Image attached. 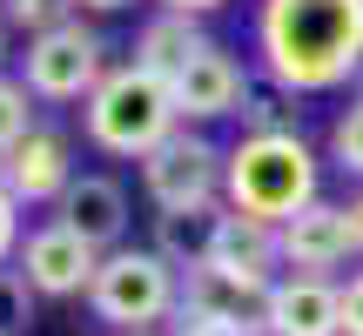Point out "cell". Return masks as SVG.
Returning <instances> with one entry per match:
<instances>
[{
	"label": "cell",
	"instance_id": "cell-6",
	"mask_svg": "<svg viewBox=\"0 0 363 336\" xmlns=\"http://www.w3.org/2000/svg\"><path fill=\"white\" fill-rule=\"evenodd\" d=\"M222 168H229V155H222L202 128L182 121L162 148L142 155V189H148V202H155L162 215H169V208H208V202H222Z\"/></svg>",
	"mask_w": 363,
	"mask_h": 336
},
{
	"label": "cell",
	"instance_id": "cell-15",
	"mask_svg": "<svg viewBox=\"0 0 363 336\" xmlns=\"http://www.w3.org/2000/svg\"><path fill=\"white\" fill-rule=\"evenodd\" d=\"M222 222H229V202H208V208H169L155 215V256L175 262V269H202L222 242Z\"/></svg>",
	"mask_w": 363,
	"mask_h": 336
},
{
	"label": "cell",
	"instance_id": "cell-23",
	"mask_svg": "<svg viewBox=\"0 0 363 336\" xmlns=\"http://www.w3.org/2000/svg\"><path fill=\"white\" fill-rule=\"evenodd\" d=\"M343 222H350V249L363 256V189L350 195V202H343Z\"/></svg>",
	"mask_w": 363,
	"mask_h": 336
},
{
	"label": "cell",
	"instance_id": "cell-17",
	"mask_svg": "<svg viewBox=\"0 0 363 336\" xmlns=\"http://www.w3.org/2000/svg\"><path fill=\"white\" fill-rule=\"evenodd\" d=\"M34 128H40L34 121V94L21 88V74H0V162H7Z\"/></svg>",
	"mask_w": 363,
	"mask_h": 336
},
{
	"label": "cell",
	"instance_id": "cell-22",
	"mask_svg": "<svg viewBox=\"0 0 363 336\" xmlns=\"http://www.w3.org/2000/svg\"><path fill=\"white\" fill-rule=\"evenodd\" d=\"M343 336H363V269L343 283Z\"/></svg>",
	"mask_w": 363,
	"mask_h": 336
},
{
	"label": "cell",
	"instance_id": "cell-18",
	"mask_svg": "<svg viewBox=\"0 0 363 336\" xmlns=\"http://www.w3.org/2000/svg\"><path fill=\"white\" fill-rule=\"evenodd\" d=\"M0 21L21 27V34L34 40V34H48V27L74 21V0H0Z\"/></svg>",
	"mask_w": 363,
	"mask_h": 336
},
{
	"label": "cell",
	"instance_id": "cell-7",
	"mask_svg": "<svg viewBox=\"0 0 363 336\" xmlns=\"http://www.w3.org/2000/svg\"><path fill=\"white\" fill-rule=\"evenodd\" d=\"M13 269L27 276V289L34 296H88L94 289V269H101V249H88L67 222H40V229L21 235V256H13Z\"/></svg>",
	"mask_w": 363,
	"mask_h": 336
},
{
	"label": "cell",
	"instance_id": "cell-3",
	"mask_svg": "<svg viewBox=\"0 0 363 336\" xmlns=\"http://www.w3.org/2000/svg\"><path fill=\"white\" fill-rule=\"evenodd\" d=\"M81 128H88V142L101 148V155L142 162L148 148H162V142L182 128L175 88H169L162 74H148V67L121 61V67H108L101 88L81 101Z\"/></svg>",
	"mask_w": 363,
	"mask_h": 336
},
{
	"label": "cell",
	"instance_id": "cell-13",
	"mask_svg": "<svg viewBox=\"0 0 363 336\" xmlns=\"http://www.w3.org/2000/svg\"><path fill=\"white\" fill-rule=\"evenodd\" d=\"M262 296L269 289H242V283H229L222 269H182V303H175V316H195V323H216V330H229V336H262Z\"/></svg>",
	"mask_w": 363,
	"mask_h": 336
},
{
	"label": "cell",
	"instance_id": "cell-28",
	"mask_svg": "<svg viewBox=\"0 0 363 336\" xmlns=\"http://www.w3.org/2000/svg\"><path fill=\"white\" fill-rule=\"evenodd\" d=\"M357 101H363V67H357Z\"/></svg>",
	"mask_w": 363,
	"mask_h": 336
},
{
	"label": "cell",
	"instance_id": "cell-14",
	"mask_svg": "<svg viewBox=\"0 0 363 336\" xmlns=\"http://www.w3.org/2000/svg\"><path fill=\"white\" fill-rule=\"evenodd\" d=\"M208 269H222L229 283H242V289H269L276 269H283L276 229H269V222H249V215H235V208H229V222H222V242H216V256H208Z\"/></svg>",
	"mask_w": 363,
	"mask_h": 336
},
{
	"label": "cell",
	"instance_id": "cell-27",
	"mask_svg": "<svg viewBox=\"0 0 363 336\" xmlns=\"http://www.w3.org/2000/svg\"><path fill=\"white\" fill-rule=\"evenodd\" d=\"M0 74H7V21H0Z\"/></svg>",
	"mask_w": 363,
	"mask_h": 336
},
{
	"label": "cell",
	"instance_id": "cell-24",
	"mask_svg": "<svg viewBox=\"0 0 363 336\" xmlns=\"http://www.w3.org/2000/svg\"><path fill=\"white\" fill-rule=\"evenodd\" d=\"M222 0H162V13H189V21H202V13H216Z\"/></svg>",
	"mask_w": 363,
	"mask_h": 336
},
{
	"label": "cell",
	"instance_id": "cell-26",
	"mask_svg": "<svg viewBox=\"0 0 363 336\" xmlns=\"http://www.w3.org/2000/svg\"><path fill=\"white\" fill-rule=\"evenodd\" d=\"M121 7H135V0H74V13H121Z\"/></svg>",
	"mask_w": 363,
	"mask_h": 336
},
{
	"label": "cell",
	"instance_id": "cell-4",
	"mask_svg": "<svg viewBox=\"0 0 363 336\" xmlns=\"http://www.w3.org/2000/svg\"><path fill=\"white\" fill-rule=\"evenodd\" d=\"M175 303H182V269L162 262L155 249H128V242L101 256L94 289H88L94 323L121 336H155V323H175Z\"/></svg>",
	"mask_w": 363,
	"mask_h": 336
},
{
	"label": "cell",
	"instance_id": "cell-16",
	"mask_svg": "<svg viewBox=\"0 0 363 336\" xmlns=\"http://www.w3.org/2000/svg\"><path fill=\"white\" fill-rule=\"evenodd\" d=\"M202 21H189V13H155V21H142V34H135V67H148V74L175 81L182 67L202 54Z\"/></svg>",
	"mask_w": 363,
	"mask_h": 336
},
{
	"label": "cell",
	"instance_id": "cell-19",
	"mask_svg": "<svg viewBox=\"0 0 363 336\" xmlns=\"http://www.w3.org/2000/svg\"><path fill=\"white\" fill-rule=\"evenodd\" d=\"M330 162L363 181V101H350L337 121H330Z\"/></svg>",
	"mask_w": 363,
	"mask_h": 336
},
{
	"label": "cell",
	"instance_id": "cell-11",
	"mask_svg": "<svg viewBox=\"0 0 363 336\" xmlns=\"http://www.w3.org/2000/svg\"><path fill=\"white\" fill-rule=\"evenodd\" d=\"M276 249H283V269L289 276H330L357 256L350 249V222H343V202H323L316 195L303 215H289L276 229Z\"/></svg>",
	"mask_w": 363,
	"mask_h": 336
},
{
	"label": "cell",
	"instance_id": "cell-5",
	"mask_svg": "<svg viewBox=\"0 0 363 336\" xmlns=\"http://www.w3.org/2000/svg\"><path fill=\"white\" fill-rule=\"evenodd\" d=\"M101 74H108V40L94 34L81 13L61 21V27H48V34H34L27 54H21V88L34 94V101H48V108L88 101V94L101 88Z\"/></svg>",
	"mask_w": 363,
	"mask_h": 336
},
{
	"label": "cell",
	"instance_id": "cell-20",
	"mask_svg": "<svg viewBox=\"0 0 363 336\" xmlns=\"http://www.w3.org/2000/svg\"><path fill=\"white\" fill-rule=\"evenodd\" d=\"M34 303H40V296L27 289V276L7 262V269H0V336H27V323H34Z\"/></svg>",
	"mask_w": 363,
	"mask_h": 336
},
{
	"label": "cell",
	"instance_id": "cell-1",
	"mask_svg": "<svg viewBox=\"0 0 363 336\" xmlns=\"http://www.w3.org/2000/svg\"><path fill=\"white\" fill-rule=\"evenodd\" d=\"M256 54L283 94H330L363 67V0H262Z\"/></svg>",
	"mask_w": 363,
	"mask_h": 336
},
{
	"label": "cell",
	"instance_id": "cell-12",
	"mask_svg": "<svg viewBox=\"0 0 363 336\" xmlns=\"http://www.w3.org/2000/svg\"><path fill=\"white\" fill-rule=\"evenodd\" d=\"M54 222H67L88 249L108 256V249H121V235H128V189H121L115 175H101V168H81V175L67 181V195L54 202Z\"/></svg>",
	"mask_w": 363,
	"mask_h": 336
},
{
	"label": "cell",
	"instance_id": "cell-25",
	"mask_svg": "<svg viewBox=\"0 0 363 336\" xmlns=\"http://www.w3.org/2000/svg\"><path fill=\"white\" fill-rule=\"evenodd\" d=\"M169 336H229V330H216V323H195V316H175Z\"/></svg>",
	"mask_w": 363,
	"mask_h": 336
},
{
	"label": "cell",
	"instance_id": "cell-2",
	"mask_svg": "<svg viewBox=\"0 0 363 336\" xmlns=\"http://www.w3.org/2000/svg\"><path fill=\"white\" fill-rule=\"evenodd\" d=\"M222 202L249 222H269L283 229L289 215L316 202V148L296 128H269V135H242L229 148L222 168Z\"/></svg>",
	"mask_w": 363,
	"mask_h": 336
},
{
	"label": "cell",
	"instance_id": "cell-9",
	"mask_svg": "<svg viewBox=\"0 0 363 336\" xmlns=\"http://www.w3.org/2000/svg\"><path fill=\"white\" fill-rule=\"evenodd\" d=\"M262 336H343V283L276 276L262 296Z\"/></svg>",
	"mask_w": 363,
	"mask_h": 336
},
{
	"label": "cell",
	"instance_id": "cell-8",
	"mask_svg": "<svg viewBox=\"0 0 363 336\" xmlns=\"http://www.w3.org/2000/svg\"><path fill=\"white\" fill-rule=\"evenodd\" d=\"M175 88V115L189 121H222V115H242V101H249V67L235 61L222 40H202V54H195L189 67L169 81Z\"/></svg>",
	"mask_w": 363,
	"mask_h": 336
},
{
	"label": "cell",
	"instance_id": "cell-10",
	"mask_svg": "<svg viewBox=\"0 0 363 336\" xmlns=\"http://www.w3.org/2000/svg\"><path fill=\"white\" fill-rule=\"evenodd\" d=\"M74 175H81V168H74V142H67L61 128H34L7 162H0V181L13 189L21 208H54Z\"/></svg>",
	"mask_w": 363,
	"mask_h": 336
},
{
	"label": "cell",
	"instance_id": "cell-21",
	"mask_svg": "<svg viewBox=\"0 0 363 336\" xmlns=\"http://www.w3.org/2000/svg\"><path fill=\"white\" fill-rule=\"evenodd\" d=\"M21 235H27V229H21V202H13V189L0 181V269L21 256Z\"/></svg>",
	"mask_w": 363,
	"mask_h": 336
}]
</instances>
